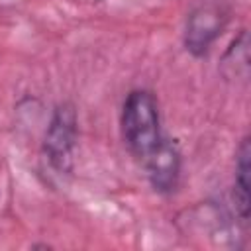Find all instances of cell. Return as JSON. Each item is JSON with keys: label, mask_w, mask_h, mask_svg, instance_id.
Segmentation results:
<instances>
[{"label": "cell", "mask_w": 251, "mask_h": 251, "mask_svg": "<svg viewBox=\"0 0 251 251\" xmlns=\"http://www.w3.org/2000/svg\"><path fill=\"white\" fill-rule=\"evenodd\" d=\"M226 20H227V10L222 6V2L200 4L188 16L186 22V31H184L186 49L196 57L206 55L214 39L222 33Z\"/></svg>", "instance_id": "obj_2"}, {"label": "cell", "mask_w": 251, "mask_h": 251, "mask_svg": "<svg viewBox=\"0 0 251 251\" xmlns=\"http://www.w3.org/2000/svg\"><path fill=\"white\" fill-rule=\"evenodd\" d=\"M147 169V176L155 190L171 192L175 190L180 175V155L176 145L171 139H163L161 145L143 161Z\"/></svg>", "instance_id": "obj_4"}, {"label": "cell", "mask_w": 251, "mask_h": 251, "mask_svg": "<svg viewBox=\"0 0 251 251\" xmlns=\"http://www.w3.org/2000/svg\"><path fill=\"white\" fill-rule=\"evenodd\" d=\"M122 135L141 163L161 145L165 139L161 131V116L155 96L149 90H131L122 108Z\"/></svg>", "instance_id": "obj_1"}, {"label": "cell", "mask_w": 251, "mask_h": 251, "mask_svg": "<svg viewBox=\"0 0 251 251\" xmlns=\"http://www.w3.org/2000/svg\"><path fill=\"white\" fill-rule=\"evenodd\" d=\"M75 141H76V114L71 104H63L55 110V116L45 135V151L55 169L67 171L71 167Z\"/></svg>", "instance_id": "obj_3"}, {"label": "cell", "mask_w": 251, "mask_h": 251, "mask_svg": "<svg viewBox=\"0 0 251 251\" xmlns=\"http://www.w3.org/2000/svg\"><path fill=\"white\" fill-rule=\"evenodd\" d=\"M249 176H251V147H249V137H243L237 149L235 184H233V200L243 224L249 222V186H251Z\"/></svg>", "instance_id": "obj_5"}]
</instances>
